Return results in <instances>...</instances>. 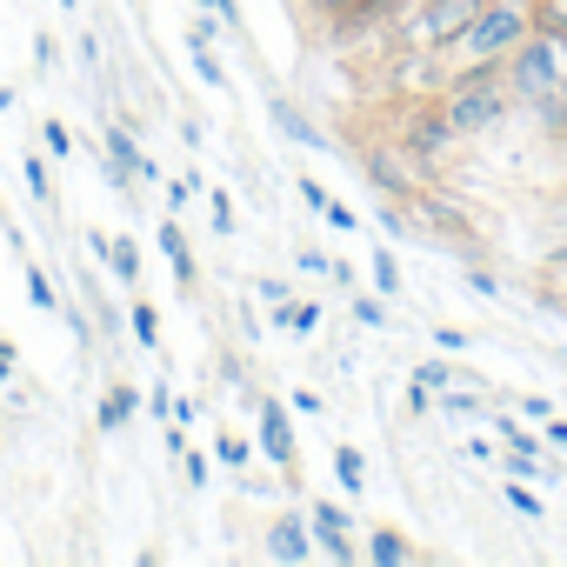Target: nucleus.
Returning a JSON list of instances; mask_svg holds the SVG:
<instances>
[{
  "mask_svg": "<svg viewBox=\"0 0 567 567\" xmlns=\"http://www.w3.org/2000/svg\"><path fill=\"white\" fill-rule=\"evenodd\" d=\"M534 21H540V0H481L474 28H467L454 48H441V54H434L441 81H447L454 68H501V61L534 34Z\"/></svg>",
  "mask_w": 567,
  "mask_h": 567,
  "instance_id": "obj_1",
  "label": "nucleus"
},
{
  "mask_svg": "<svg viewBox=\"0 0 567 567\" xmlns=\"http://www.w3.org/2000/svg\"><path fill=\"white\" fill-rule=\"evenodd\" d=\"M441 114H447V127L461 134V141H474V134H487V127H501L520 101H514V87H507V68H454L447 81H441Z\"/></svg>",
  "mask_w": 567,
  "mask_h": 567,
  "instance_id": "obj_2",
  "label": "nucleus"
},
{
  "mask_svg": "<svg viewBox=\"0 0 567 567\" xmlns=\"http://www.w3.org/2000/svg\"><path fill=\"white\" fill-rule=\"evenodd\" d=\"M507 68V87H514V101L527 107V101H540V94H554L560 81H567V41L560 34H547L540 21H534V34L501 61Z\"/></svg>",
  "mask_w": 567,
  "mask_h": 567,
  "instance_id": "obj_3",
  "label": "nucleus"
},
{
  "mask_svg": "<svg viewBox=\"0 0 567 567\" xmlns=\"http://www.w3.org/2000/svg\"><path fill=\"white\" fill-rule=\"evenodd\" d=\"M394 141L421 161V167H434V161H447L454 147H461V134L447 127V114H441V101H408L401 114H394Z\"/></svg>",
  "mask_w": 567,
  "mask_h": 567,
  "instance_id": "obj_4",
  "label": "nucleus"
},
{
  "mask_svg": "<svg viewBox=\"0 0 567 567\" xmlns=\"http://www.w3.org/2000/svg\"><path fill=\"white\" fill-rule=\"evenodd\" d=\"M254 427H260V454L295 481L301 467V441H295V408L288 401H274V394H254Z\"/></svg>",
  "mask_w": 567,
  "mask_h": 567,
  "instance_id": "obj_5",
  "label": "nucleus"
},
{
  "mask_svg": "<svg viewBox=\"0 0 567 567\" xmlns=\"http://www.w3.org/2000/svg\"><path fill=\"white\" fill-rule=\"evenodd\" d=\"M414 167H421V161H414L401 141H394V147H368V154H361V174H368L388 200H414V194H421V174H414Z\"/></svg>",
  "mask_w": 567,
  "mask_h": 567,
  "instance_id": "obj_6",
  "label": "nucleus"
},
{
  "mask_svg": "<svg viewBox=\"0 0 567 567\" xmlns=\"http://www.w3.org/2000/svg\"><path fill=\"white\" fill-rule=\"evenodd\" d=\"M308 520H315V547H321L328 560H354V554H361V547H354V514H348V507L315 501V507H308Z\"/></svg>",
  "mask_w": 567,
  "mask_h": 567,
  "instance_id": "obj_7",
  "label": "nucleus"
},
{
  "mask_svg": "<svg viewBox=\"0 0 567 567\" xmlns=\"http://www.w3.org/2000/svg\"><path fill=\"white\" fill-rule=\"evenodd\" d=\"M267 554L274 560H315L321 547H315V520L295 507V514H280L274 527H267Z\"/></svg>",
  "mask_w": 567,
  "mask_h": 567,
  "instance_id": "obj_8",
  "label": "nucleus"
},
{
  "mask_svg": "<svg viewBox=\"0 0 567 567\" xmlns=\"http://www.w3.org/2000/svg\"><path fill=\"white\" fill-rule=\"evenodd\" d=\"M161 167L141 154V141L127 134V127H107V181L114 187H127V181H154Z\"/></svg>",
  "mask_w": 567,
  "mask_h": 567,
  "instance_id": "obj_9",
  "label": "nucleus"
},
{
  "mask_svg": "<svg viewBox=\"0 0 567 567\" xmlns=\"http://www.w3.org/2000/svg\"><path fill=\"white\" fill-rule=\"evenodd\" d=\"M154 240H161V254H167V267H174V288H181V295H194V254H187V234H181V220L167 214V220L154 227Z\"/></svg>",
  "mask_w": 567,
  "mask_h": 567,
  "instance_id": "obj_10",
  "label": "nucleus"
},
{
  "mask_svg": "<svg viewBox=\"0 0 567 567\" xmlns=\"http://www.w3.org/2000/svg\"><path fill=\"white\" fill-rule=\"evenodd\" d=\"M374 567H408V560H421V547L408 540V534H394V527H374L368 534V547H361Z\"/></svg>",
  "mask_w": 567,
  "mask_h": 567,
  "instance_id": "obj_11",
  "label": "nucleus"
},
{
  "mask_svg": "<svg viewBox=\"0 0 567 567\" xmlns=\"http://www.w3.org/2000/svg\"><path fill=\"white\" fill-rule=\"evenodd\" d=\"M274 328L280 334H295V341H308V334H321V301H274Z\"/></svg>",
  "mask_w": 567,
  "mask_h": 567,
  "instance_id": "obj_12",
  "label": "nucleus"
},
{
  "mask_svg": "<svg viewBox=\"0 0 567 567\" xmlns=\"http://www.w3.org/2000/svg\"><path fill=\"white\" fill-rule=\"evenodd\" d=\"M134 414H141V394H134V388H107V394H101V414H94V421H101V434H121V427H127Z\"/></svg>",
  "mask_w": 567,
  "mask_h": 567,
  "instance_id": "obj_13",
  "label": "nucleus"
},
{
  "mask_svg": "<svg viewBox=\"0 0 567 567\" xmlns=\"http://www.w3.org/2000/svg\"><path fill=\"white\" fill-rule=\"evenodd\" d=\"M274 127L288 134L295 147H328V134H321V127H315L308 114H295V101H274Z\"/></svg>",
  "mask_w": 567,
  "mask_h": 567,
  "instance_id": "obj_14",
  "label": "nucleus"
},
{
  "mask_svg": "<svg viewBox=\"0 0 567 567\" xmlns=\"http://www.w3.org/2000/svg\"><path fill=\"white\" fill-rule=\"evenodd\" d=\"M107 274L121 280V288H134V280H141V247H134L127 234H114V247H107Z\"/></svg>",
  "mask_w": 567,
  "mask_h": 567,
  "instance_id": "obj_15",
  "label": "nucleus"
},
{
  "mask_svg": "<svg viewBox=\"0 0 567 567\" xmlns=\"http://www.w3.org/2000/svg\"><path fill=\"white\" fill-rule=\"evenodd\" d=\"M447 421H487V401L481 394H467V388H441V401H434Z\"/></svg>",
  "mask_w": 567,
  "mask_h": 567,
  "instance_id": "obj_16",
  "label": "nucleus"
},
{
  "mask_svg": "<svg viewBox=\"0 0 567 567\" xmlns=\"http://www.w3.org/2000/svg\"><path fill=\"white\" fill-rule=\"evenodd\" d=\"M334 481H341L348 494H361V487H368V454L341 441V447H334Z\"/></svg>",
  "mask_w": 567,
  "mask_h": 567,
  "instance_id": "obj_17",
  "label": "nucleus"
},
{
  "mask_svg": "<svg viewBox=\"0 0 567 567\" xmlns=\"http://www.w3.org/2000/svg\"><path fill=\"white\" fill-rule=\"evenodd\" d=\"M368 267H374V288H381L388 301H394V295L408 288V280H401V260H394V247H388V240H381V247L368 254Z\"/></svg>",
  "mask_w": 567,
  "mask_h": 567,
  "instance_id": "obj_18",
  "label": "nucleus"
},
{
  "mask_svg": "<svg viewBox=\"0 0 567 567\" xmlns=\"http://www.w3.org/2000/svg\"><path fill=\"white\" fill-rule=\"evenodd\" d=\"M187 61H194V74H200L214 94H227V87H234V81H227V68L214 61V48H207V41H187Z\"/></svg>",
  "mask_w": 567,
  "mask_h": 567,
  "instance_id": "obj_19",
  "label": "nucleus"
},
{
  "mask_svg": "<svg viewBox=\"0 0 567 567\" xmlns=\"http://www.w3.org/2000/svg\"><path fill=\"white\" fill-rule=\"evenodd\" d=\"M501 501H507V507H514V514H520V520H540V514H547V507H540V494H534V487H527V481H514V474H507V481H501Z\"/></svg>",
  "mask_w": 567,
  "mask_h": 567,
  "instance_id": "obj_20",
  "label": "nucleus"
},
{
  "mask_svg": "<svg viewBox=\"0 0 567 567\" xmlns=\"http://www.w3.org/2000/svg\"><path fill=\"white\" fill-rule=\"evenodd\" d=\"M127 334H134L141 348H161V315H154L147 301H134V308H127Z\"/></svg>",
  "mask_w": 567,
  "mask_h": 567,
  "instance_id": "obj_21",
  "label": "nucleus"
},
{
  "mask_svg": "<svg viewBox=\"0 0 567 567\" xmlns=\"http://www.w3.org/2000/svg\"><path fill=\"white\" fill-rule=\"evenodd\" d=\"M414 207H421L441 234H467V214H461V207H447V200H421V194H414Z\"/></svg>",
  "mask_w": 567,
  "mask_h": 567,
  "instance_id": "obj_22",
  "label": "nucleus"
},
{
  "mask_svg": "<svg viewBox=\"0 0 567 567\" xmlns=\"http://www.w3.org/2000/svg\"><path fill=\"white\" fill-rule=\"evenodd\" d=\"M28 301H34L41 315H61V295H54V280H48V267H28Z\"/></svg>",
  "mask_w": 567,
  "mask_h": 567,
  "instance_id": "obj_23",
  "label": "nucleus"
},
{
  "mask_svg": "<svg viewBox=\"0 0 567 567\" xmlns=\"http://www.w3.org/2000/svg\"><path fill=\"white\" fill-rule=\"evenodd\" d=\"M21 181H28V194H34V200H54V181H48V161H41V154H28V161H21Z\"/></svg>",
  "mask_w": 567,
  "mask_h": 567,
  "instance_id": "obj_24",
  "label": "nucleus"
},
{
  "mask_svg": "<svg viewBox=\"0 0 567 567\" xmlns=\"http://www.w3.org/2000/svg\"><path fill=\"white\" fill-rule=\"evenodd\" d=\"M354 321L361 328H394L388 321V295H354Z\"/></svg>",
  "mask_w": 567,
  "mask_h": 567,
  "instance_id": "obj_25",
  "label": "nucleus"
},
{
  "mask_svg": "<svg viewBox=\"0 0 567 567\" xmlns=\"http://www.w3.org/2000/svg\"><path fill=\"white\" fill-rule=\"evenodd\" d=\"M247 454H254V447H247L240 434H220V441H214V461H220V467H234V474H247Z\"/></svg>",
  "mask_w": 567,
  "mask_h": 567,
  "instance_id": "obj_26",
  "label": "nucleus"
},
{
  "mask_svg": "<svg viewBox=\"0 0 567 567\" xmlns=\"http://www.w3.org/2000/svg\"><path fill=\"white\" fill-rule=\"evenodd\" d=\"M414 381L441 394V388H454V381H461V368H447V361H421V368H414Z\"/></svg>",
  "mask_w": 567,
  "mask_h": 567,
  "instance_id": "obj_27",
  "label": "nucleus"
},
{
  "mask_svg": "<svg viewBox=\"0 0 567 567\" xmlns=\"http://www.w3.org/2000/svg\"><path fill=\"white\" fill-rule=\"evenodd\" d=\"M41 147H48L54 161H68V154H74V134H68L61 121H41Z\"/></svg>",
  "mask_w": 567,
  "mask_h": 567,
  "instance_id": "obj_28",
  "label": "nucleus"
},
{
  "mask_svg": "<svg viewBox=\"0 0 567 567\" xmlns=\"http://www.w3.org/2000/svg\"><path fill=\"white\" fill-rule=\"evenodd\" d=\"M207 207H214V227H220V234H234V227H240V220H234V194H227V187H207Z\"/></svg>",
  "mask_w": 567,
  "mask_h": 567,
  "instance_id": "obj_29",
  "label": "nucleus"
},
{
  "mask_svg": "<svg viewBox=\"0 0 567 567\" xmlns=\"http://www.w3.org/2000/svg\"><path fill=\"white\" fill-rule=\"evenodd\" d=\"M321 220H328V227H341V234H354V227H361V214H354L348 200H334V194H328V207H321Z\"/></svg>",
  "mask_w": 567,
  "mask_h": 567,
  "instance_id": "obj_30",
  "label": "nucleus"
},
{
  "mask_svg": "<svg viewBox=\"0 0 567 567\" xmlns=\"http://www.w3.org/2000/svg\"><path fill=\"white\" fill-rule=\"evenodd\" d=\"M461 280H467V288H474V295H487V301H501V295H507V288H501V280L487 274V267H461Z\"/></svg>",
  "mask_w": 567,
  "mask_h": 567,
  "instance_id": "obj_31",
  "label": "nucleus"
},
{
  "mask_svg": "<svg viewBox=\"0 0 567 567\" xmlns=\"http://www.w3.org/2000/svg\"><path fill=\"white\" fill-rule=\"evenodd\" d=\"M514 414H520V421H547L554 401H547V394H514Z\"/></svg>",
  "mask_w": 567,
  "mask_h": 567,
  "instance_id": "obj_32",
  "label": "nucleus"
},
{
  "mask_svg": "<svg viewBox=\"0 0 567 567\" xmlns=\"http://www.w3.org/2000/svg\"><path fill=\"white\" fill-rule=\"evenodd\" d=\"M181 474H187V487H207V454L200 447H181Z\"/></svg>",
  "mask_w": 567,
  "mask_h": 567,
  "instance_id": "obj_33",
  "label": "nucleus"
},
{
  "mask_svg": "<svg viewBox=\"0 0 567 567\" xmlns=\"http://www.w3.org/2000/svg\"><path fill=\"white\" fill-rule=\"evenodd\" d=\"M540 28L567 41V0H540Z\"/></svg>",
  "mask_w": 567,
  "mask_h": 567,
  "instance_id": "obj_34",
  "label": "nucleus"
},
{
  "mask_svg": "<svg viewBox=\"0 0 567 567\" xmlns=\"http://www.w3.org/2000/svg\"><path fill=\"white\" fill-rule=\"evenodd\" d=\"M295 194H301V207H315V214L328 207V187H321L315 174H301V181H295Z\"/></svg>",
  "mask_w": 567,
  "mask_h": 567,
  "instance_id": "obj_35",
  "label": "nucleus"
},
{
  "mask_svg": "<svg viewBox=\"0 0 567 567\" xmlns=\"http://www.w3.org/2000/svg\"><path fill=\"white\" fill-rule=\"evenodd\" d=\"M381 234H388V240H408V234H414V220L401 214V200H394V207L381 214Z\"/></svg>",
  "mask_w": 567,
  "mask_h": 567,
  "instance_id": "obj_36",
  "label": "nucleus"
},
{
  "mask_svg": "<svg viewBox=\"0 0 567 567\" xmlns=\"http://www.w3.org/2000/svg\"><path fill=\"white\" fill-rule=\"evenodd\" d=\"M540 427H547V434H540V441H547V447H554V454H567V414H547V421H540Z\"/></svg>",
  "mask_w": 567,
  "mask_h": 567,
  "instance_id": "obj_37",
  "label": "nucleus"
},
{
  "mask_svg": "<svg viewBox=\"0 0 567 567\" xmlns=\"http://www.w3.org/2000/svg\"><path fill=\"white\" fill-rule=\"evenodd\" d=\"M288 408H295V414H308V421H315V414H321V394H315V388H295V394H288Z\"/></svg>",
  "mask_w": 567,
  "mask_h": 567,
  "instance_id": "obj_38",
  "label": "nucleus"
},
{
  "mask_svg": "<svg viewBox=\"0 0 567 567\" xmlns=\"http://www.w3.org/2000/svg\"><path fill=\"white\" fill-rule=\"evenodd\" d=\"M295 267H301V274H328V254H321V247H301Z\"/></svg>",
  "mask_w": 567,
  "mask_h": 567,
  "instance_id": "obj_39",
  "label": "nucleus"
},
{
  "mask_svg": "<svg viewBox=\"0 0 567 567\" xmlns=\"http://www.w3.org/2000/svg\"><path fill=\"white\" fill-rule=\"evenodd\" d=\"M434 348H441V354H467V334H461V328H441Z\"/></svg>",
  "mask_w": 567,
  "mask_h": 567,
  "instance_id": "obj_40",
  "label": "nucleus"
},
{
  "mask_svg": "<svg viewBox=\"0 0 567 567\" xmlns=\"http://www.w3.org/2000/svg\"><path fill=\"white\" fill-rule=\"evenodd\" d=\"M408 414H434V388L414 381V388H408Z\"/></svg>",
  "mask_w": 567,
  "mask_h": 567,
  "instance_id": "obj_41",
  "label": "nucleus"
},
{
  "mask_svg": "<svg viewBox=\"0 0 567 567\" xmlns=\"http://www.w3.org/2000/svg\"><path fill=\"white\" fill-rule=\"evenodd\" d=\"M14 361H21V354H14V341H8V334H0V388H8V381H14Z\"/></svg>",
  "mask_w": 567,
  "mask_h": 567,
  "instance_id": "obj_42",
  "label": "nucleus"
},
{
  "mask_svg": "<svg viewBox=\"0 0 567 567\" xmlns=\"http://www.w3.org/2000/svg\"><path fill=\"white\" fill-rule=\"evenodd\" d=\"M301 8H308L315 21H328V14H341V8H354V0H301Z\"/></svg>",
  "mask_w": 567,
  "mask_h": 567,
  "instance_id": "obj_43",
  "label": "nucleus"
},
{
  "mask_svg": "<svg viewBox=\"0 0 567 567\" xmlns=\"http://www.w3.org/2000/svg\"><path fill=\"white\" fill-rule=\"evenodd\" d=\"M107 247H114V234H101V227H87V254H94L101 267H107Z\"/></svg>",
  "mask_w": 567,
  "mask_h": 567,
  "instance_id": "obj_44",
  "label": "nucleus"
},
{
  "mask_svg": "<svg viewBox=\"0 0 567 567\" xmlns=\"http://www.w3.org/2000/svg\"><path fill=\"white\" fill-rule=\"evenodd\" d=\"M328 280H341V288L354 295V260H328Z\"/></svg>",
  "mask_w": 567,
  "mask_h": 567,
  "instance_id": "obj_45",
  "label": "nucleus"
},
{
  "mask_svg": "<svg viewBox=\"0 0 567 567\" xmlns=\"http://www.w3.org/2000/svg\"><path fill=\"white\" fill-rule=\"evenodd\" d=\"M147 408H154V421H174V394H167V388H154V401H147Z\"/></svg>",
  "mask_w": 567,
  "mask_h": 567,
  "instance_id": "obj_46",
  "label": "nucleus"
},
{
  "mask_svg": "<svg viewBox=\"0 0 567 567\" xmlns=\"http://www.w3.org/2000/svg\"><path fill=\"white\" fill-rule=\"evenodd\" d=\"M8 107H14V94H8V87H0V114H8Z\"/></svg>",
  "mask_w": 567,
  "mask_h": 567,
  "instance_id": "obj_47",
  "label": "nucleus"
},
{
  "mask_svg": "<svg viewBox=\"0 0 567 567\" xmlns=\"http://www.w3.org/2000/svg\"><path fill=\"white\" fill-rule=\"evenodd\" d=\"M61 8H68V14H74V8H81V0H61Z\"/></svg>",
  "mask_w": 567,
  "mask_h": 567,
  "instance_id": "obj_48",
  "label": "nucleus"
},
{
  "mask_svg": "<svg viewBox=\"0 0 567 567\" xmlns=\"http://www.w3.org/2000/svg\"><path fill=\"white\" fill-rule=\"evenodd\" d=\"M408 8H421V0H408Z\"/></svg>",
  "mask_w": 567,
  "mask_h": 567,
  "instance_id": "obj_49",
  "label": "nucleus"
}]
</instances>
